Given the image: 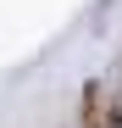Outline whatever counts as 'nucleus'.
Listing matches in <instances>:
<instances>
[{
  "mask_svg": "<svg viewBox=\"0 0 122 128\" xmlns=\"http://www.w3.org/2000/svg\"><path fill=\"white\" fill-rule=\"evenodd\" d=\"M106 112H111L106 84H83V128H106Z\"/></svg>",
  "mask_w": 122,
  "mask_h": 128,
  "instance_id": "f257e3e1",
  "label": "nucleus"
}]
</instances>
